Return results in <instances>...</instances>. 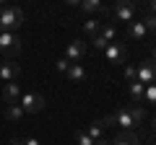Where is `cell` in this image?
Instances as JSON below:
<instances>
[{
  "label": "cell",
  "instance_id": "6da1fadb",
  "mask_svg": "<svg viewBox=\"0 0 156 145\" xmlns=\"http://www.w3.org/2000/svg\"><path fill=\"white\" fill-rule=\"evenodd\" d=\"M146 119V112L143 106H125V109H117V112L107 114L104 119H101V124H117V127H122L125 132H130L133 127H138L140 122Z\"/></svg>",
  "mask_w": 156,
  "mask_h": 145
},
{
  "label": "cell",
  "instance_id": "7a4b0ae2",
  "mask_svg": "<svg viewBox=\"0 0 156 145\" xmlns=\"http://www.w3.org/2000/svg\"><path fill=\"white\" fill-rule=\"evenodd\" d=\"M23 23H26V16H23L21 8H16V5H3L0 8V34L3 31L16 34Z\"/></svg>",
  "mask_w": 156,
  "mask_h": 145
},
{
  "label": "cell",
  "instance_id": "3957f363",
  "mask_svg": "<svg viewBox=\"0 0 156 145\" xmlns=\"http://www.w3.org/2000/svg\"><path fill=\"white\" fill-rule=\"evenodd\" d=\"M21 49H23V42H21L18 34H13V31H3L0 34V52L5 55V60L16 57Z\"/></svg>",
  "mask_w": 156,
  "mask_h": 145
},
{
  "label": "cell",
  "instance_id": "277c9868",
  "mask_svg": "<svg viewBox=\"0 0 156 145\" xmlns=\"http://www.w3.org/2000/svg\"><path fill=\"white\" fill-rule=\"evenodd\" d=\"M18 106L23 109V114H39V112L47 106V99H44L42 93H21Z\"/></svg>",
  "mask_w": 156,
  "mask_h": 145
},
{
  "label": "cell",
  "instance_id": "5b68a950",
  "mask_svg": "<svg viewBox=\"0 0 156 145\" xmlns=\"http://www.w3.org/2000/svg\"><path fill=\"white\" fill-rule=\"evenodd\" d=\"M115 36H117V29H115V26H101V29H99V34H96L94 39H91V47H94V49H101V52H104L107 47L115 42Z\"/></svg>",
  "mask_w": 156,
  "mask_h": 145
},
{
  "label": "cell",
  "instance_id": "8992f818",
  "mask_svg": "<svg viewBox=\"0 0 156 145\" xmlns=\"http://www.w3.org/2000/svg\"><path fill=\"white\" fill-rule=\"evenodd\" d=\"M86 49H89V42H83V39H73V42H68V47H65V60L68 62H78L81 57L86 55Z\"/></svg>",
  "mask_w": 156,
  "mask_h": 145
},
{
  "label": "cell",
  "instance_id": "52a82bcc",
  "mask_svg": "<svg viewBox=\"0 0 156 145\" xmlns=\"http://www.w3.org/2000/svg\"><path fill=\"white\" fill-rule=\"evenodd\" d=\"M138 83H143V86H151V83H156V62L154 60H146V62H140L138 67Z\"/></svg>",
  "mask_w": 156,
  "mask_h": 145
},
{
  "label": "cell",
  "instance_id": "ba28073f",
  "mask_svg": "<svg viewBox=\"0 0 156 145\" xmlns=\"http://www.w3.org/2000/svg\"><path fill=\"white\" fill-rule=\"evenodd\" d=\"M112 13H115V21H122V23H133V16H135V5L133 3H128V0H120L115 8H112Z\"/></svg>",
  "mask_w": 156,
  "mask_h": 145
},
{
  "label": "cell",
  "instance_id": "9c48e42d",
  "mask_svg": "<svg viewBox=\"0 0 156 145\" xmlns=\"http://www.w3.org/2000/svg\"><path fill=\"white\" fill-rule=\"evenodd\" d=\"M18 75H21V67L13 60L0 62V83H13V80H18Z\"/></svg>",
  "mask_w": 156,
  "mask_h": 145
},
{
  "label": "cell",
  "instance_id": "30bf717a",
  "mask_svg": "<svg viewBox=\"0 0 156 145\" xmlns=\"http://www.w3.org/2000/svg\"><path fill=\"white\" fill-rule=\"evenodd\" d=\"M104 55H107V60H109V65H122L125 62V44H115V42H112L104 49Z\"/></svg>",
  "mask_w": 156,
  "mask_h": 145
},
{
  "label": "cell",
  "instance_id": "8fae6325",
  "mask_svg": "<svg viewBox=\"0 0 156 145\" xmlns=\"http://www.w3.org/2000/svg\"><path fill=\"white\" fill-rule=\"evenodd\" d=\"M146 34H148V29H146L143 21H133V23H128V39H130V42H143V39H146Z\"/></svg>",
  "mask_w": 156,
  "mask_h": 145
},
{
  "label": "cell",
  "instance_id": "7c38bea8",
  "mask_svg": "<svg viewBox=\"0 0 156 145\" xmlns=\"http://www.w3.org/2000/svg\"><path fill=\"white\" fill-rule=\"evenodd\" d=\"M3 99H5V104H18V99H21V86L13 80V83H3Z\"/></svg>",
  "mask_w": 156,
  "mask_h": 145
},
{
  "label": "cell",
  "instance_id": "4fadbf2b",
  "mask_svg": "<svg viewBox=\"0 0 156 145\" xmlns=\"http://www.w3.org/2000/svg\"><path fill=\"white\" fill-rule=\"evenodd\" d=\"M68 80H73V83H81V80H86V67L81 65V62H70V67H68Z\"/></svg>",
  "mask_w": 156,
  "mask_h": 145
},
{
  "label": "cell",
  "instance_id": "5bb4252c",
  "mask_svg": "<svg viewBox=\"0 0 156 145\" xmlns=\"http://www.w3.org/2000/svg\"><path fill=\"white\" fill-rule=\"evenodd\" d=\"M86 135H89L94 143H99V140H104V124H101V119H96V122H91L89 127H86Z\"/></svg>",
  "mask_w": 156,
  "mask_h": 145
},
{
  "label": "cell",
  "instance_id": "9a60e30c",
  "mask_svg": "<svg viewBox=\"0 0 156 145\" xmlns=\"http://www.w3.org/2000/svg\"><path fill=\"white\" fill-rule=\"evenodd\" d=\"M143 91H146V86H143V83H138V80H130L128 93H130V99H133L135 104H140V101H143Z\"/></svg>",
  "mask_w": 156,
  "mask_h": 145
},
{
  "label": "cell",
  "instance_id": "2e32d148",
  "mask_svg": "<svg viewBox=\"0 0 156 145\" xmlns=\"http://www.w3.org/2000/svg\"><path fill=\"white\" fill-rule=\"evenodd\" d=\"M5 119L8 122H21L23 119V109L18 104H5Z\"/></svg>",
  "mask_w": 156,
  "mask_h": 145
},
{
  "label": "cell",
  "instance_id": "e0dca14e",
  "mask_svg": "<svg viewBox=\"0 0 156 145\" xmlns=\"http://www.w3.org/2000/svg\"><path fill=\"white\" fill-rule=\"evenodd\" d=\"M112 145H140V140H138V135H135V132H120Z\"/></svg>",
  "mask_w": 156,
  "mask_h": 145
},
{
  "label": "cell",
  "instance_id": "ac0fdd59",
  "mask_svg": "<svg viewBox=\"0 0 156 145\" xmlns=\"http://www.w3.org/2000/svg\"><path fill=\"white\" fill-rule=\"evenodd\" d=\"M78 8L86 11V13H99V11H104V5H101L99 0H83V3H78Z\"/></svg>",
  "mask_w": 156,
  "mask_h": 145
},
{
  "label": "cell",
  "instance_id": "d6986e66",
  "mask_svg": "<svg viewBox=\"0 0 156 145\" xmlns=\"http://www.w3.org/2000/svg\"><path fill=\"white\" fill-rule=\"evenodd\" d=\"M99 29H101V23H99V21H94V18L83 21V31L89 34V36H96V34H99Z\"/></svg>",
  "mask_w": 156,
  "mask_h": 145
},
{
  "label": "cell",
  "instance_id": "ffe728a7",
  "mask_svg": "<svg viewBox=\"0 0 156 145\" xmlns=\"http://www.w3.org/2000/svg\"><path fill=\"white\" fill-rule=\"evenodd\" d=\"M143 101H151V104H156V83L146 86V91H143Z\"/></svg>",
  "mask_w": 156,
  "mask_h": 145
},
{
  "label": "cell",
  "instance_id": "44dd1931",
  "mask_svg": "<svg viewBox=\"0 0 156 145\" xmlns=\"http://www.w3.org/2000/svg\"><path fill=\"white\" fill-rule=\"evenodd\" d=\"M11 145H42L37 137H13Z\"/></svg>",
  "mask_w": 156,
  "mask_h": 145
},
{
  "label": "cell",
  "instance_id": "7402d4cb",
  "mask_svg": "<svg viewBox=\"0 0 156 145\" xmlns=\"http://www.w3.org/2000/svg\"><path fill=\"white\" fill-rule=\"evenodd\" d=\"M76 145H94V140L86 135V130H81V132L76 135Z\"/></svg>",
  "mask_w": 156,
  "mask_h": 145
},
{
  "label": "cell",
  "instance_id": "603a6c76",
  "mask_svg": "<svg viewBox=\"0 0 156 145\" xmlns=\"http://www.w3.org/2000/svg\"><path fill=\"white\" fill-rule=\"evenodd\" d=\"M68 67H70V62H68L65 57H60V60H55V70H57V72H62V75H65V72H68Z\"/></svg>",
  "mask_w": 156,
  "mask_h": 145
},
{
  "label": "cell",
  "instance_id": "cb8c5ba5",
  "mask_svg": "<svg viewBox=\"0 0 156 145\" xmlns=\"http://www.w3.org/2000/svg\"><path fill=\"white\" fill-rule=\"evenodd\" d=\"M125 78H128V80H135V78H138V70H135L133 65H128V67H125Z\"/></svg>",
  "mask_w": 156,
  "mask_h": 145
},
{
  "label": "cell",
  "instance_id": "d4e9b609",
  "mask_svg": "<svg viewBox=\"0 0 156 145\" xmlns=\"http://www.w3.org/2000/svg\"><path fill=\"white\" fill-rule=\"evenodd\" d=\"M143 23H146V29H151V31H154V29H156V16H151V13H148V16L143 18Z\"/></svg>",
  "mask_w": 156,
  "mask_h": 145
},
{
  "label": "cell",
  "instance_id": "484cf974",
  "mask_svg": "<svg viewBox=\"0 0 156 145\" xmlns=\"http://www.w3.org/2000/svg\"><path fill=\"white\" fill-rule=\"evenodd\" d=\"M151 135H154V137H156V117L151 119Z\"/></svg>",
  "mask_w": 156,
  "mask_h": 145
},
{
  "label": "cell",
  "instance_id": "4316f807",
  "mask_svg": "<svg viewBox=\"0 0 156 145\" xmlns=\"http://www.w3.org/2000/svg\"><path fill=\"white\" fill-rule=\"evenodd\" d=\"M151 60H154V62H156V47H154V52H151Z\"/></svg>",
  "mask_w": 156,
  "mask_h": 145
},
{
  "label": "cell",
  "instance_id": "83f0119b",
  "mask_svg": "<svg viewBox=\"0 0 156 145\" xmlns=\"http://www.w3.org/2000/svg\"><path fill=\"white\" fill-rule=\"evenodd\" d=\"M94 145H109V143H107V140H99V143H94Z\"/></svg>",
  "mask_w": 156,
  "mask_h": 145
},
{
  "label": "cell",
  "instance_id": "f1b7e54d",
  "mask_svg": "<svg viewBox=\"0 0 156 145\" xmlns=\"http://www.w3.org/2000/svg\"><path fill=\"white\" fill-rule=\"evenodd\" d=\"M151 145H156V137H154V140H151Z\"/></svg>",
  "mask_w": 156,
  "mask_h": 145
},
{
  "label": "cell",
  "instance_id": "f546056e",
  "mask_svg": "<svg viewBox=\"0 0 156 145\" xmlns=\"http://www.w3.org/2000/svg\"><path fill=\"white\" fill-rule=\"evenodd\" d=\"M0 88H3V83H0Z\"/></svg>",
  "mask_w": 156,
  "mask_h": 145
},
{
  "label": "cell",
  "instance_id": "4dcf8cb0",
  "mask_svg": "<svg viewBox=\"0 0 156 145\" xmlns=\"http://www.w3.org/2000/svg\"><path fill=\"white\" fill-rule=\"evenodd\" d=\"M154 31H156V29H154Z\"/></svg>",
  "mask_w": 156,
  "mask_h": 145
}]
</instances>
